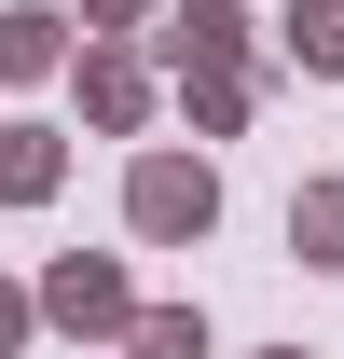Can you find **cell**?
<instances>
[{
    "instance_id": "obj_1",
    "label": "cell",
    "mask_w": 344,
    "mask_h": 359,
    "mask_svg": "<svg viewBox=\"0 0 344 359\" xmlns=\"http://www.w3.org/2000/svg\"><path fill=\"white\" fill-rule=\"evenodd\" d=\"M138 222H152V235L207 222V180H193V166H152V180H138Z\"/></svg>"
},
{
    "instance_id": "obj_2",
    "label": "cell",
    "mask_w": 344,
    "mask_h": 359,
    "mask_svg": "<svg viewBox=\"0 0 344 359\" xmlns=\"http://www.w3.org/2000/svg\"><path fill=\"white\" fill-rule=\"evenodd\" d=\"M303 55H317V69H344V0H317V14H303Z\"/></svg>"
}]
</instances>
